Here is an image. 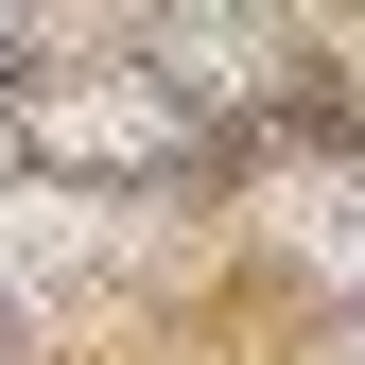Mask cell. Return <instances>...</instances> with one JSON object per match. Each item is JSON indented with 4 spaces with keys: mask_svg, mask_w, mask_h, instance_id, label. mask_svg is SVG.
<instances>
[{
    "mask_svg": "<svg viewBox=\"0 0 365 365\" xmlns=\"http://www.w3.org/2000/svg\"><path fill=\"white\" fill-rule=\"evenodd\" d=\"M35 157H70V174H122V157H174V105L157 87H53V105H35Z\"/></svg>",
    "mask_w": 365,
    "mask_h": 365,
    "instance_id": "1",
    "label": "cell"
},
{
    "mask_svg": "<svg viewBox=\"0 0 365 365\" xmlns=\"http://www.w3.org/2000/svg\"><path fill=\"white\" fill-rule=\"evenodd\" d=\"M279 209H296V226H313V244H331V261H348V279H365V192H279Z\"/></svg>",
    "mask_w": 365,
    "mask_h": 365,
    "instance_id": "2",
    "label": "cell"
},
{
    "mask_svg": "<svg viewBox=\"0 0 365 365\" xmlns=\"http://www.w3.org/2000/svg\"><path fill=\"white\" fill-rule=\"evenodd\" d=\"M348 365H365V348H348Z\"/></svg>",
    "mask_w": 365,
    "mask_h": 365,
    "instance_id": "3",
    "label": "cell"
}]
</instances>
